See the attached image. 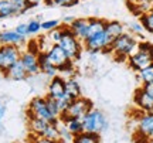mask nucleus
<instances>
[{"label": "nucleus", "instance_id": "obj_38", "mask_svg": "<svg viewBox=\"0 0 153 143\" xmlns=\"http://www.w3.org/2000/svg\"><path fill=\"white\" fill-rule=\"evenodd\" d=\"M14 30H16V33H19L20 36H23V37H27V36H28L27 23H20V24H17Z\"/></svg>", "mask_w": 153, "mask_h": 143}, {"label": "nucleus", "instance_id": "obj_12", "mask_svg": "<svg viewBox=\"0 0 153 143\" xmlns=\"http://www.w3.org/2000/svg\"><path fill=\"white\" fill-rule=\"evenodd\" d=\"M65 78L61 77L60 74L55 77L50 78L48 87H47V96L54 99H60L65 94Z\"/></svg>", "mask_w": 153, "mask_h": 143}, {"label": "nucleus", "instance_id": "obj_32", "mask_svg": "<svg viewBox=\"0 0 153 143\" xmlns=\"http://www.w3.org/2000/svg\"><path fill=\"white\" fill-rule=\"evenodd\" d=\"M129 31L135 37H142L143 33H145V28H143L140 21H132V23H129Z\"/></svg>", "mask_w": 153, "mask_h": 143}, {"label": "nucleus", "instance_id": "obj_41", "mask_svg": "<svg viewBox=\"0 0 153 143\" xmlns=\"http://www.w3.org/2000/svg\"><path fill=\"white\" fill-rule=\"evenodd\" d=\"M72 21H74V17H64L62 19V24H67V26H70Z\"/></svg>", "mask_w": 153, "mask_h": 143}, {"label": "nucleus", "instance_id": "obj_23", "mask_svg": "<svg viewBox=\"0 0 153 143\" xmlns=\"http://www.w3.org/2000/svg\"><path fill=\"white\" fill-rule=\"evenodd\" d=\"M65 92L68 95H71L74 99L82 96L81 85H79V82L76 81L75 78H70V79L65 81Z\"/></svg>", "mask_w": 153, "mask_h": 143}, {"label": "nucleus", "instance_id": "obj_35", "mask_svg": "<svg viewBox=\"0 0 153 143\" xmlns=\"http://www.w3.org/2000/svg\"><path fill=\"white\" fill-rule=\"evenodd\" d=\"M58 129H60V136H61V140H62V142H67V140H71L72 142V138H74V136L70 133V130H68V127H67V125L64 122L58 121Z\"/></svg>", "mask_w": 153, "mask_h": 143}, {"label": "nucleus", "instance_id": "obj_28", "mask_svg": "<svg viewBox=\"0 0 153 143\" xmlns=\"http://www.w3.org/2000/svg\"><path fill=\"white\" fill-rule=\"evenodd\" d=\"M61 37H62V24H60L58 27H55L54 30H51L47 33L45 39L48 41V44H58Z\"/></svg>", "mask_w": 153, "mask_h": 143}, {"label": "nucleus", "instance_id": "obj_7", "mask_svg": "<svg viewBox=\"0 0 153 143\" xmlns=\"http://www.w3.org/2000/svg\"><path fill=\"white\" fill-rule=\"evenodd\" d=\"M22 50L17 45H0V72L4 74L13 64L20 61Z\"/></svg>", "mask_w": 153, "mask_h": 143}, {"label": "nucleus", "instance_id": "obj_22", "mask_svg": "<svg viewBox=\"0 0 153 143\" xmlns=\"http://www.w3.org/2000/svg\"><path fill=\"white\" fill-rule=\"evenodd\" d=\"M105 24L106 20L104 19H98V17H89V30H88V37H92L95 34L101 33L105 30ZM87 37V39H88Z\"/></svg>", "mask_w": 153, "mask_h": 143}, {"label": "nucleus", "instance_id": "obj_42", "mask_svg": "<svg viewBox=\"0 0 153 143\" xmlns=\"http://www.w3.org/2000/svg\"><path fill=\"white\" fill-rule=\"evenodd\" d=\"M3 113H4V106L0 102V121H1V118H3Z\"/></svg>", "mask_w": 153, "mask_h": 143}, {"label": "nucleus", "instance_id": "obj_43", "mask_svg": "<svg viewBox=\"0 0 153 143\" xmlns=\"http://www.w3.org/2000/svg\"><path fill=\"white\" fill-rule=\"evenodd\" d=\"M150 143H153V139H152V140H150Z\"/></svg>", "mask_w": 153, "mask_h": 143}, {"label": "nucleus", "instance_id": "obj_27", "mask_svg": "<svg viewBox=\"0 0 153 143\" xmlns=\"http://www.w3.org/2000/svg\"><path fill=\"white\" fill-rule=\"evenodd\" d=\"M137 78L142 84H150L153 82V62L146 68H143L142 71L137 72Z\"/></svg>", "mask_w": 153, "mask_h": 143}, {"label": "nucleus", "instance_id": "obj_9", "mask_svg": "<svg viewBox=\"0 0 153 143\" xmlns=\"http://www.w3.org/2000/svg\"><path fill=\"white\" fill-rule=\"evenodd\" d=\"M142 138L152 140L153 139V113L152 112H142L136 119V132Z\"/></svg>", "mask_w": 153, "mask_h": 143}, {"label": "nucleus", "instance_id": "obj_19", "mask_svg": "<svg viewBox=\"0 0 153 143\" xmlns=\"http://www.w3.org/2000/svg\"><path fill=\"white\" fill-rule=\"evenodd\" d=\"M28 123V130L34 136H41L43 138L45 130L48 129L50 122L43 121V119H37V118H27Z\"/></svg>", "mask_w": 153, "mask_h": 143}, {"label": "nucleus", "instance_id": "obj_33", "mask_svg": "<svg viewBox=\"0 0 153 143\" xmlns=\"http://www.w3.org/2000/svg\"><path fill=\"white\" fill-rule=\"evenodd\" d=\"M45 3L48 6H61V7H72L76 3H79V0H45Z\"/></svg>", "mask_w": 153, "mask_h": 143}, {"label": "nucleus", "instance_id": "obj_24", "mask_svg": "<svg viewBox=\"0 0 153 143\" xmlns=\"http://www.w3.org/2000/svg\"><path fill=\"white\" fill-rule=\"evenodd\" d=\"M17 16V11L10 0H0V20Z\"/></svg>", "mask_w": 153, "mask_h": 143}, {"label": "nucleus", "instance_id": "obj_40", "mask_svg": "<svg viewBox=\"0 0 153 143\" xmlns=\"http://www.w3.org/2000/svg\"><path fill=\"white\" fill-rule=\"evenodd\" d=\"M27 3L33 9V7H37L38 4H41V3H45V0H27Z\"/></svg>", "mask_w": 153, "mask_h": 143}, {"label": "nucleus", "instance_id": "obj_37", "mask_svg": "<svg viewBox=\"0 0 153 143\" xmlns=\"http://www.w3.org/2000/svg\"><path fill=\"white\" fill-rule=\"evenodd\" d=\"M30 143H64L62 140H51V139H45L41 136H30Z\"/></svg>", "mask_w": 153, "mask_h": 143}, {"label": "nucleus", "instance_id": "obj_2", "mask_svg": "<svg viewBox=\"0 0 153 143\" xmlns=\"http://www.w3.org/2000/svg\"><path fill=\"white\" fill-rule=\"evenodd\" d=\"M58 44H60L61 48L65 51L67 57L71 61L76 62V61L81 58L82 51H84V44H82L81 40H78L75 36L72 34L70 26L62 24V37H61Z\"/></svg>", "mask_w": 153, "mask_h": 143}, {"label": "nucleus", "instance_id": "obj_21", "mask_svg": "<svg viewBox=\"0 0 153 143\" xmlns=\"http://www.w3.org/2000/svg\"><path fill=\"white\" fill-rule=\"evenodd\" d=\"M72 143H101L99 133L81 132L72 138Z\"/></svg>", "mask_w": 153, "mask_h": 143}, {"label": "nucleus", "instance_id": "obj_3", "mask_svg": "<svg viewBox=\"0 0 153 143\" xmlns=\"http://www.w3.org/2000/svg\"><path fill=\"white\" fill-rule=\"evenodd\" d=\"M92 109H94L92 101L85 98V96H79V98L72 101V104L68 106V109L61 112L60 116H58V121L64 122L68 118H79V119H82L89 110Z\"/></svg>", "mask_w": 153, "mask_h": 143}, {"label": "nucleus", "instance_id": "obj_36", "mask_svg": "<svg viewBox=\"0 0 153 143\" xmlns=\"http://www.w3.org/2000/svg\"><path fill=\"white\" fill-rule=\"evenodd\" d=\"M60 26V21L58 20H44L41 21V30L43 31H51V30H54L55 27H58Z\"/></svg>", "mask_w": 153, "mask_h": 143}, {"label": "nucleus", "instance_id": "obj_11", "mask_svg": "<svg viewBox=\"0 0 153 143\" xmlns=\"http://www.w3.org/2000/svg\"><path fill=\"white\" fill-rule=\"evenodd\" d=\"M20 61H22L23 67L26 68L27 74L31 75H37L40 74V65H38V54L31 53L28 50H22V55H20Z\"/></svg>", "mask_w": 153, "mask_h": 143}, {"label": "nucleus", "instance_id": "obj_15", "mask_svg": "<svg viewBox=\"0 0 153 143\" xmlns=\"http://www.w3.org/2000/svg\"><path fill=\"white\" fill-rule=\"evenodd\" d=\"M72 34L75 36L78 40H84L88 37V30H89V17H78L74 19V21L70 24Z\"/></svg>", "mask_w": 153, "mask_h": 143}, {"label": "nucleus", "instance_id": "obj_5", "mask_svg": "<svg viewBox=\"0 0 153 143\" xmlns=\"http://www.w3.org/2000/svg\"><path fill=\"white\" fill-rule=\"evenodd\" d=\"M114 43V40L108 37V34L104 31L95 34L92 37H88L82 41L84 50L89 54H98V53H109L111 44Z\"/></svg>", "mask_w": 153, "mask_h": 143}, {"label": "nucleus", "instance_id": "obj_29", "mask_svg": "<svg viewBox=\"0 0 153 143\" xmlns=\"http://www.w3.org/2000/svg\"><path fill=\"white\" fill-rule=\"evenodd\" d=\"M45 101H47V106H48L50 113L54 116V118H57V119H58V116H60V113H61V109H60V106H58L57 99L50 98V96H47V95H45Z\"/></svg>", "mask_w": 153, "mask_h": 143}, {"label": "nucleus", "instance_id": "obj_8", "mask_svg": "<svg viewBox=\"0 0 153 143\" xmlns=\"http://www.w3.org/2000/svg\"><path fill=\"white\" fill-rule=\"evenodd\" d=\"M152 62H153V55L149 54L148 51H145V50H142V48H137L136 51L128 58V65L135 72L142 71L143 68H146L148 65H150Z\"/></svg>", "mask_w": 153, "mask_h": 143}, {"label": "nucleus", "instance_id": "obj_31", "mask_svg": "<svg viewBox=\"0 0 153 143\" xmlns=\"http://www.w3.org/2000/svg\"><path fill=\"white\" fill-rule=\"evenodd\" d=\"M27 30H28V36H36L41 31V21L38 19H33L27 23Z\"/></svg>", "mask_w": 153, "mask_h": 143}, {"label": "nucleus", "instance_id": "obj_18", "mask_svg": "<svg viewBox=\"0 0 153 143\" xmlns=\"http://www.w3.org/2000/svg\"><path fill=\"white\" fill-rule=\"evenodd\" d=\"M3 75L7 78H10L11 81H24V79H27V78L30 77L27 74V71H26V68L23 67L22 61H17L16 64H13Z\"/></svg>", "mask_w": 153, "mask_h": 143}, {"label": "nucleus", "instance_id": "obj_16", "mask_svg": "<svg viewBox=\"0 0 153 143\" xmlns=\"http://www.w3.org/2000/svg\"><path fill=\"white\" fill-rule=\"evenodd\" d=\"M128 9L133 16H143L145 13H148L150 9H153L152 0H128L126 1Z\"/></svg>", "mask_w": 153, "mask_h": 143}, {"label": "nucleus", "instance_id": "obj_39", "mask_svg": "<svg viewBox=\"0 0 153 143\" xmlns=\"http://www.w3.org/2000/svg\"><path fill=\"white\" fill-rule=\"evenodd\" d=\"M142 88L145 89V91H146L149 95H152V96H153V82H150V84H143Z\"/></svg>", "mask_w": 153, "mask_h": 143}, {"label": "nucleus", "instance_id": "obj_1", "mask_svg": "<svg viewBox=\"0 0 153 143\" xmlns=\"http://www.w3.org/2000/svg\"><path fill=\"white\" fill-rule=\"evenodd\" d=\"M137 44L139 41L136 37L125 31L122 36L114 40V43L111 44L109 53L116 61H128V58L137 50Z\"/></svg>", "mask_w": 153, "mask_h": 143}, {"label": "nucleus", "instance_id": "obj_26", "mask_svg": "<svg viewBox=\"0 0 153 143\" xmlns=\"http://www.w3.org/2000/svg\"><path fill=\"white\" fill-rule=\"evenodd\" d=\"M139 21L142 23L145 31L153 34V9H150L148 13H145L143 16L139 17Z\"/></svg>", "mask_w": 153, "mask_h": 143}, {"label": "nucleus", "instance_id": "obj_17", "mask_svg": "<svg viewBox=\"0 0 153 143\" xmlns=\"http://www.w3.org/2000/svg\"><path fill=\"white\" fill-rule=\"evenodd\" d=\"M38 65H40V72L44 74L45 77L53 78V77H55V75H58L57 67H54L51 62H50L48 57L45 54V51H41V53L38 54Z\"/></svg>", "mask_w": 153, "mask_h": 143}, {"label": "nucleus", "instance_id": "obj_6", "mask_svg": "<svg viewBox=\"0 0 153 143\" xmlns=\"http://www.w3.org/2000/svg\"><path fill=\"white\" fill-rule=\"evenodd\" d=\"M81 121L84 132L99 133L108 126V121H106V116L104 115V112H101L99 109H95V108L92 110H89Z\"/></svg>", "mask_w": 153, "mask_h": 143}, {"label": "nucleus", "instance_id": "obj_13", "mask_svg": "<svg viewBox=\"0 0 153 143\" xmlns=\"http://www.w3.org/2000/svg\"><path fill=\"white\" fill-rule=\"evenodd\" d=\"M133 102H135L137 109L142 110V112H150V110H153V96L149 95L142 87L135 91Z\"/></svg>", "mask_w": 153, "mask_h": 143}, {"label": "nucleus", "instance_id": "obj_10", "mask_svg": "<svg viewBox=\"0 0 153 143\" xmlns=\"http://www.w3.org/2000/svg\"><path fill=\"white\" fill-rule=\"evenodd\" d=\"M45 54L48 57L50 62L54 67H57V70H60L61 67H64L70 61V58L65 54V51L61 48L60 44H51L48 48L45 50Z\"/></svg>", "mask_w": 153, "mask_h": 143}, {"label": "nucleus", "instance_id": "obj_34", "mask_svg": "<svg viewBox=\"0 0 153 143\" xmlns=\"http://www.w3.org/2000/svg\"><path fill=\"white\" fill-rule=\"evenodd\" d=\"M72 101H74V98H72L71 95H68L67 92L62 95L60 99H57V102H58V106H60L61 112H64V110L68 109V106L72 104Z\"/></svg>", "mask_w": 153, "mask_h": 143}, {"label": "nucleus", "instance_id": "obj_30", "mask_svg": "<svg viewBox=\"0 0 153 143\" xmlns=\"http://www.w3.org/2000/svg\"><path fill=\"white\" fill-rule=\"evenodd\" d=\"M13 6H14V9H16L17 14H24L27 10H30L31 7L30 4L27 3V0H10Z\"/></svg>", "mask_w": 153, "mask_h": 143}, {"label": "nucleus", "instance_id": "obj_20", "mask_svg": "<svg viewBox=\"0 0 153 143\" xmlns=\"http://www.w3.org/2000/svg\"><path fill=\"white\" fill-rule=\"evenodd\" d=\"M105 33L108 34V37L111 40H115L125 33V26L120 21H118V20L106 21V24H105Z\"/></svg>", "mask_w": 153, "mask_h": 143}, {"label": "nucleus", "instance_id": "obj_4", "mask_svg": "<svg viewBox=\"0 0 153 143\" xmlns=\"http://www.w3.org/2000/svg\"><path fill=\"white\" fill-rule=\"evenodd\" d=\"M27 118H37V119H43L50 123H57L58 119L50 113L48 106H47V101L45 96H34L27 108Z\"/></svg>", "mask_w": 153, "mask_h": 143}, {"label": "nucleus", "instance_id": "obj_25", "mask_svg": "<svg viewBox=\"0 0 153 143\" xmlns=\"http://www.w3.org/2000/svg\"><path fill=\"white\" fill-rule=\"evenodd\" d=\"M64 123L67 125V127H68V130H70V133H71L72 136H75V135H78V133L84 132L82 121L79 119V118H68V119L64 121Z\"/></svg>", "mask_w": 153, "mask_h": 143}, {"label": "nucleus", "instance_id": "obj_14", "mask_svg": "<svg viewBox=\"0 0 153 143\" xmlns=\"http://www.w3.org/2000/svg\"><path fill=\"white\" fill-rule=\"evenodd\" d=\"M23 44H26V37H23L19 33H16V30H9V28L0 30V45H17V47H22Z\"/></svg>", "mask_w": 153, "mask_h": 143}]
</instances>
